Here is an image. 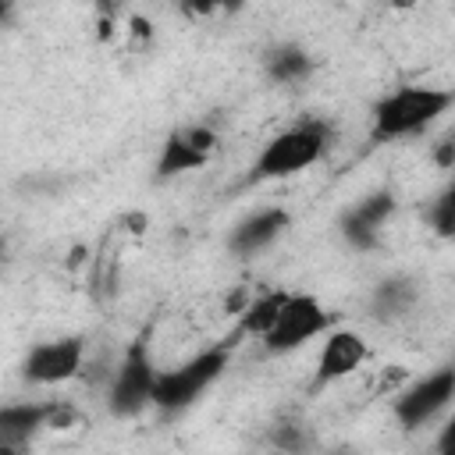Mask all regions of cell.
<instances>
[{
	"instance_id": "5b68a950",
	"label": "cell",
	"mask_w": 455,
	"mask_h": 455,
	"mask_svg": "<svg viewBox=\"0 0 455 455\" xmlns=\"http://www.w3.org/2000/svg\"><path fill=\"white\" fill-rule=\"evenodd\" d=\"M327 327H331V316L313 295H288L274 327L263 334V348L270 355H284V352L302 348L306 341H313Z\"/></svg>"
},
{
	"instance_id": "ac0fdd59",
	"label": "cell",
	"mask_w": 455,
	"mask_h": 455,
	"mask_svg": "<svg viewBox=\"0 0 455 455\" xmlns=\"http://www.w3.org/2000/svg\"><path fill=\"white\" fill-rule=\"evenodd\" d=\"M437 164H441V167H451V142H444V146L437 149Z\"/></svg>"
},
{
	"instance_id": "5bb4252c",
	"label": "cell",
	"mask_w": 455,
	"mask_h": 455,
	"mask_svg": "<svg viewBox=\"0 0 455 455\" xmlns=\"http://www.w3.org/2000/svg\"><path fill=\"white\" fill-rule=\"evenodd\" d=\"M412 302H416V284L409 277H387L370 295V309L377 320H398L412 309Z\"/></svg>"
},
{
	"instance_id": "52a82bcc",
	"label": "cell",
	"mask_w": 455,
	"mask_h": 455,
	"mask_svg": "<svg viewBox=\"0 0 455 455\" xmlns=\"http://www.w3.org/2000/svg\"><path fill=\"white\" fill-rule=\"evenodd\" d=\"M82 363H85V338L82 334H68V338L39 341L25 355L21 377L32 380V384H64V380L82 373Z\"/></svg>"
},
{
	"instance_id": "9a60e30c",
	"label": "cell",
	"mask_w": 455,
	"mask_h": 455,
	"mask_svg": "<svg viewBox=\"0 0 455 455\" xmlns=\"http://www.w3.org/2000/svg\"><path fill=\"white\" fill-rule=\"evenodd\" d=\"M284 299H288V291H263V295H256L252 302H245V306H242V331L263 338V334L274 327V320H277Z\"/></svg>"
},
{
	"instance_id": "6da1fadb",
	"label": "cell",
	"mask_w": 455,
	"mask_h": 455,
	"mask_svg": "<svg viewBox=\"0 0 455 455\" xmlns=\"http://www.w3.org/2000/svg\"><path fill=\"white\" fill-rule=\"evenodd\" d=\"M451 107V92L437 85H398L373 107V128L370 135L377 142L405 139L423 132L430 121H437Z\"/></svg>"
},
{
	"instance_id": "ffe728a7",
	"label": "cell",
	"mask_w": 455,
	"mask_h": 455,
	"mask_svg": "<svg viewBox=\"0 0 455 455\" xmlns=\"http://www.w3.org/2000/svg\"><path fill=\"white\" fill-rule=\"evenodd\" d=\"M0 455H21V448H0Z\"/></svg>"
},
{
	"instance_id": "ba28073f",
	"label": "cell",
	"mask_w": 455,
	"mask_h": 455,
	"mask_svg": "<svg viewBox=\"0 0 455 455\" xmlns=\"http://www.w3.org/2000/svg\"><path fill=\"white\" fill-rule=\"evenodd\" d=\"M217 149V132L210 124H192V128H178L167 135L160 156H156V178H174L185 171L203 167Z\"/></svg>"
},
{
	"instance_id": "4fadbf2b",
	"label": "cell",
	"mask_w": 455,
	"mask_h": 455,
	"mask_svg": "<svg viewBox=\"0 0 455 455\" xmlns=\"http://www.w3.org/2000/svg\"><path fill=\"white\" fill-rule=\"evenodd\" d=\"M263 68H267L270 82L291 85V82H302V78L313 71V57H309V50H302L299 43H277V46L267 50Z\"/></svg>"
},
{
	"instance_id": "8992f818",
	"label": "cell",
	"mask_w": 455,
	"mask_h": 455,
	"mask_svg": "<svg viewBox=\"0 0 455 455\" xmlns=\"http://www.w3.org/2000/svg\"><path fill=\"white\" fill-rule=\"evenodd\" d=\"M455 398V370L451 366H441L434 373H427L423 380H416L412 387H405L398 398H395V416L402 427L416 430L423 423H430L434 416H441Z\"/></svg>"
},
{
	"instance_id": "e0dca14e",
	"label": "cell",
	"mask_w": 455,
	"mask_h": 455,
	"mask_svg": "<svg viewBox=\"0 0 455 455\" xmlns=\"http://www.w3.org/2000/svg\"><path fill=\"white\" fill-rule=\"evenodd\" d=\"M270 441H274V448H281L284 455H299V451L306 448V430H302L299 423H277L274 434H270Z\"/></svg>"
},
{
	"instance_id": "d6986e66",
	"label": "cell",
	"mask_w": 455,
	"mask_h": 455,
	"mask_svg": "<svg viewBox=\"0 0 455 455\" xmlns=\"http://www.w3.org/2000/svg\"><path fill=\"white\" fill-rule=\"evenodd\" d=\"M11 14H14V7H11L7 0H0V25H7V21H11Z\"/></svg>"
},
{
	"instance_id": "8fae6325",
	"label": "cell",
	"mask_w": 455,
	"mask_h": 455,
	"mask_svg": "<svg viewBox=\"0 0 455 455\" xmlns=\"http://www.w3.org/2000/svg\"><path fill=\"white\" fill-rule=\"evenodd\" d=\"M288 224H291V217H288V210H281V206L256 210V213L242 217V220L231 228L228 249H231L235 256H256V252H263L267 245H274V242L288 231Z\"/></svg>"
},
{
	"instance_id": "7a4b0ae2",
	"label": "cell",
	"mask_w": 455,
	"mask_h": 455,
	"mask_svg": "<svg viewBox=\"0 0 455 455\" xmlns=\"http://www.w3.org/2000/svg\"><path fill=\"white\" fill-rule=\"evenodd\" d=\"M327 142H331V132L323 121H302V124H291L284 128L281 135H274L252 171H249V181H274V178H291L306 167H313L323 153H327Z\"/></svg>"
},
{
	"instance_id": "277c9868",
	"label": "cell",
	"mask_w": 455,
	"mask_h": 455,
	"mask_svg": "<svg viewBox=\"0 0 455 455\" xmlns=\"http://www.w3.org/2000/svg\"><path fill=\"white\" fill-rule=\"evenodd\" d=\"M153 380H156V366H153V355H149V334H139L124 348L117 370L110 373L107 409L117 419L139 416L149 405V398H153Z\"/></svg>"
},
{
	"instance_id": "44dd1931",
	"label": "cell",
	"mask_w": 455,
	"mask_h": 455,
	"mask_svg": "<svg viewBox=\"0 0 455 455\" xmlns=\"http://www.w3.org/2000/svg\"><path fill=\"white\" fill-rule=\"evenodd\" d=\"M4 252H7V242H4V235H0V259H4Z\"/></svg>"
},
{
	"instance_id": "7c38bea8",
	"label": "cell",
	"mask_w": 455,
	"mask_h": 455,
	"mask_svg": "<svg viewBox=\"0 0 455 455\" xmlns=\"http://www.w3.org/2000/svg\"><path fill=\"white\" fill-rule=\"evenodd\" d=\"M50 405L53 402H11V405H0V448H25L43 427H46V416H50Z\"/></svg>"
},
{
	"instance_id": "7402d4cb",
	"label": "cell",
	"mask_w": 455,
	"mask_h": 455,
	"mask_svg": "<svg viewBox=\"0 0 455 455\" xmlns=\"http://www.w3.org/2000/svg\"><path fill=\"white\" fill-rule=\"evenodd\" d=\"M334 455H352V451H334Z\"/></svg>"
},
{
	"instance_id": "2e32d148",
	"label": "cell",
	"mask_w": 455,
	"mask_h": 455,
	"mask_svg": "<svg viewBox=\"0 0 455 455\" xmlns=\"http://www.w3.org/2000/svg\"><path fill=\"white\" fill-rule=\"evenodd\" d=\"M430 224H434V231H437L441 238H451V235H455V192H451V188H444V192L434 199V206H430Z\"/></svg>"
},
{
	"instance_id": "3957f363",
	"label": "cell",
	"mask_w": 455,
	"mask_h": 455,
	"mask_svg": "<svg viewBox=\"0 0 455 455\" xmlns=\"http://www.w3.org/2000/svg\"><path fill=\"white\" fill-rule=\"evenodd\" d=\"M228 355L231 352L224 345H213V348H203L199 355L185 359L181 366L156 373L149 405H156L160 412H181V409H188L199 395H206L220 380V373L228 370Z\"/></svg>"
},
{
	"instance_id": "30bf717a",
	"label": "cell",
	"mask_w": 455,
	"mask_h": 455,
	"mask_svg": "<svg viewBox=\"0 0 455 455\" xmlns=\"http://www.w3.org/2000/svg\"><path fill=\"white\" fill-rule=\"evenodd\" d=\"M366 355H370V348L359 331H348V327L331 331L320 348V359H316V387H327V384L355 373L366 363Z\"/></svg>"
},
{
	"instance_id": "9c48e42d",
	"label": "cell",
	"mask_w": 455,
	"mask_h": 455,
	"mask_svg": "<svg viewBox=\"0 0 455 455\" xmlns=\"http://www.w3.org/2000/svg\"><path fill=\"white\" fill-rule=\"evenodd\" d=\"M395 206H398V199H395L391 188L366 192L355 206H348L345 217H341V235L348 238V245H355V249H377L380 228L395 213Z\"/></svg>"
}]
</instances>
